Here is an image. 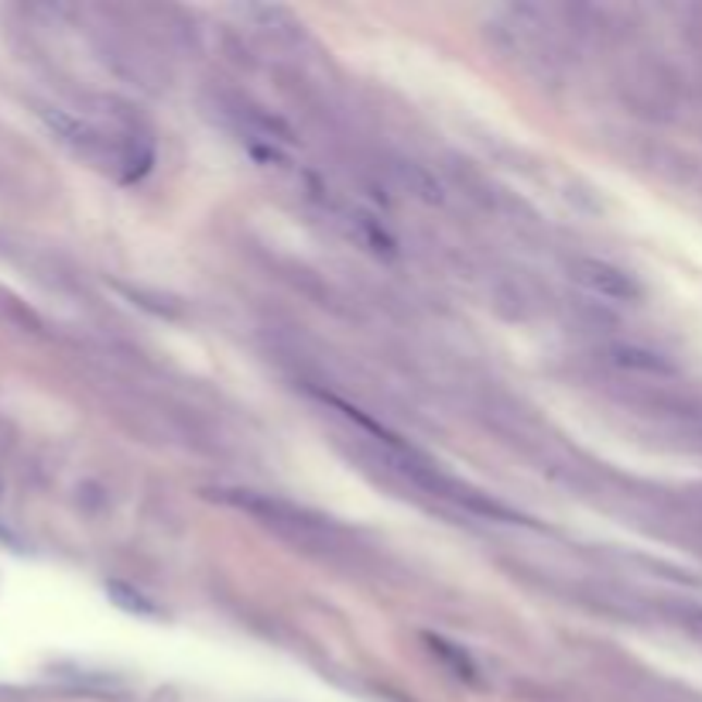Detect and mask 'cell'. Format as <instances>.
<instances>
[{"instance_id":"6da1fadb","label":"cell","mask_w":702,"mask_h":702,"mask_svg":"<svg viewBox=\"0 0 702 702\" xmlns=\"http://www.w3.org/2000/svg\"><path fill=\"white\" fill-rule=\"evenodd\" d=\"M572 278L587 292H593L606 301H638L641 298V285L635 278L617 264L596 261V257H579V261H572Z\"/></svg>"},{"instance_id":"7a4b0ae2","label":"cell","mask_w":702,"mask_h":702,"mask_svg":"<svg viewBox=\"0 0 702 702\" xmlns=\"http://www.w3.org/2000/svg\"><path fill=\"white\" fill-rule=\"evenodd\" d=\"M41 116H45V124H49L65 145H73V148H79V151H97L100 145H103V137L93 131L86 121H79V116H73L69 110H59V107H41L38 110Z\"/></svg>"},{"instance_id":"3957f363","label":"cell","mask_w":702,"mask_h":702,"mask_svg":"<svg viewBox=\"0 0 702 702\" xmlns=\"http://www.w3.org/2000/svg\"><path fill=\"white\" fill-rule=\"evenodd\" d=\"M611 360L624 370H635V373H654V378H668V373H675V364L658 354V349H648V346H614L611 349Z\"/></svg>"},{"instance_id":"277c9868","label":"cell","mask_w":702,"mask_h":702,"mask_svg":"<svg viewBox=\"0 0 702 702\" xmlns=\"http://www.w3.org/2000/svg\"><path fill=\"white\" fill-rule=\"evenodd\" d=\"M394 175L418 199H426V202H439L442 199V185L421 165H415V161H394Z\"/></svg>"},{"instance_id":"5b68a950","label":"cell","mask_w":702,"mask_h":702,"mask_svg":"<svg viewBox=\"0 0 702 702\" xmlns=\"http://www.w3.org/2000/svg\"><path fill=\"white\" fill-rule=\"evenodd\" d=\"M349 230H354V233H357V237H360V241H364V244H367L370 250H378V254H381V250H391V247H394V244H391V237H387V233H384V230H381L378 223H373V220H370L367 213H354V217H349Z\"/></svg>"}]
</instances>
